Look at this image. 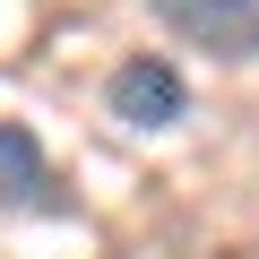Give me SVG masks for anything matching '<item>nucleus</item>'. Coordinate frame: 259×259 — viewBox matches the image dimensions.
Here are the masks:
<instances>
[{
  "instance_id": "obj_1",
  "label": "nucleus",
  "mask_w": 259,
  "mask_h": 259,
  "mask_svg": "<svg viewBox=\"0 0 259 259\" xmlns=\"http://www.w3.org/2000/svg\"><path fill=\"white\" fill-rule=\"evenodd\" d=\"M104 104H112L121 130H173V121L190 112V87H182V69H173L164 52H130V61L112 69Z\"/></svg>"
},
{
  "instance_id": "obj_3",
  "label": "nucleus",
  "mask_w": 259,
  "mask_h": 259,
  "mask_svg": "<svg viewBox=\"0 0 259 259\" xmlns=\"http://www.w3.org/2000/svg\"><path fill=\"white\" fill-rule=\"evenodd\" d=\"M0 207H69V190H52V164L35 147L26 121H0Z\"/></svg>"
},
{
  "instance_id": "obj_2",
  "label": "nucleus",
  "mask_w": 259,
  "mask_h": 259,
  "mask_svg": "<svg viewBox=\"0 0 259 259\" xmlns=\"http://www.w3.org/2000/svg\"><path fill=\"white\" fill-rule=\"evenodd\" d=\"M147 9L207 61H259V0H147Z\"/></svg>"
}]
</instances>
